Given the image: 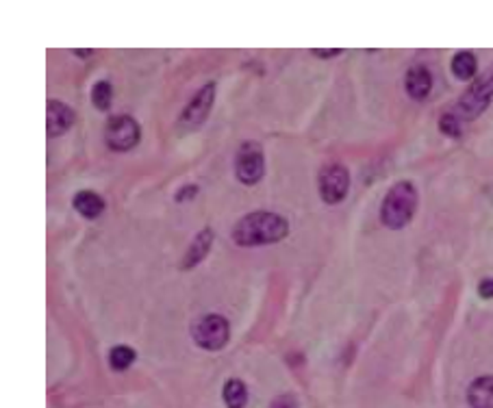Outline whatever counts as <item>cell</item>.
Masks as SVG:
<instances>
[{"instance_id":"5b68a950","label":"cell","mask_w":493,"mask_h":408,"mask_svg":"<svg viewBox=\"0 0 493 408\" xmlns=\"http://www.w3.org/2000/svg\"><path fill=\"white\" fill-rule=\"evenodd\" d=\"M140 122L126 113L114 115L105 126V142L111 150H115V153H129V150H133L135 146L140 144Z\"/></svg>"},{"instance_id":"9c48e42d","label":"cell","mask_w":493,"mask_h":408,"mask_svg":"<svg viewBox=\"0 0 493 408\" xmlns=\"http://www.w3.org/2000/svg\"><path fill=\"white\" fill-rule=\"evenodd\" d=\"M74 124V111L61 100H48L46 103V133L48 137H59L68 133Z\"/></svg>"},{"instance_id":"277c9868","label":"cell","mask_w":493,"mask_h":408,"mask_svg":"<svg viewBox=\"0 0 493 408\" xmlns=\"http://www.w3.org/2000/svg\"><path fill=\"white\" fill-rule=\"evenodd\" d=\"M235 176L242 185L252 187L266 176V157H263V146L259 142H243L235 157Z\"/></svg>"},{"instance_id":"52a82bcc","label":"cell","mask_w":493,"mask_h":408,"mask_svg":"<svg viewBox=\"0 0 493 408\" xmlns=\"http://www.w3.org/2000/svg\"><path fill=\"white\" fill-rule=\"evenodd\" d=\"M491 98H493V72L487 74L485 79H480L479 83L472 85V87L465 92L463 98L459 100V104H456L452 113H455L461 122H463V120H474L487 109V104L491 103Z\"/></svg>"},{"instance_id":"7c38bea8","label":"cell","mask_w":493,"mask_h":408,"mask_svg":"<svg viewBox=\"0 0 493 408\" xmlns=\"http://www.w3.org/2000/svg\"><path fill=\"white\" fill-rule=\"evenodd\" d=\"M72 206L76 213L83 215L85 220H98L105 213V200L103 196H98L96 191L83 189L72 198Z\"/></svg>"},{"instance_id":"d6986e66","label":"cell","mask_w":493,"mask_h":408,"mask_svg":"<svg viewBox=\"0 0 493 408\" xmlns=\"http://www.w3.org/2000/svg\"><path fill=\"white\" fill-rule=\"evenodd\" d=\"M269 408H298V400L292 393H283V396H278L276 400L269 404Z\"/></svg>"},{"instance_id":"4fadbf2b","label":"cell","mask_w":493,"mask_h":408,"mask_svg":"<svg viewBox=\"0 0 493 408\" xmlns=\"http://www.w3.org/2000/svg\"><path fill=\"white\" fill-rule=\"evenodd\" d=\"M467 404L472 408H493V376H480L467 389Z\"/></svg>"},{"instance_id":"30bf717a","label":"cell","mask_w":493,"mask_h":408,"mask_svg":"<svg viewBox=\"0 0 493 408\" xmlns=\"http://www.w3.org/2000/svg\"><path fill=\"white\" fill-rule=\"evenodd\" d=\"M404 89L413 100H426L433 89V74L424 65H413L404 77Z\"/></svg>"},{"instance_id":"3957f363","label":"cell","mask_w":493,"mask_h":408,"mask_svg":"<svg viewBox=\"0 0 493 408\" xmlns=\"http://www.w3.org/2000/svg\"><path fill=\"white\" fill-rule=\"evenodd\" d=\"M191 339L202 350L217 352L231 339V326H228L226 317L217 313L202 315L191 324Z\"/></svg>"},{"instance_id":"8992f818","label":"cell","mask_w":493,"mask_h":408,"mask_svg":"<svg viewBox=\"0 0 493 408\" xmlns=\"http://www.w3.org/2000/svg\"><path fill=\"white\" fill-rule=\"evenodd\" d=\"M319 198L327 204L344 203L350 189V172L342 163H328L318 174Z\"/></svg>"},{"instance_id":"603a6c76","label":"cell","mask_w":493,"mask_h":408,"mask_svg":"<svg viewBox=\"0 0 493 408\" xmlns=\"http://www.w3.org/2000/svg\"><path fill=\"white\" fill-rule=\"evenodd\" d=\"M72 53H74V54H79L81 59H88L89 54H91V50H72Z\"/></svg>"},{"instance_id":"e0dca14e","label":"cell","mask_w":493,"mask_h":408,"mask_svg":"<svg viewBox=\"0 0 493 408\" xmlns=\"http://www.w3.org/2000/svg\"><path fill=\"white\" fill-rule=\"evenodd\" d=\"M111 100H114V87H111V83L109 80H98L91 87V104L98 111H109Z\"/></svg>"},{"instance_id":"5bb4252c","label":"cell","mask_w":493,"mask_h":408,"mask_svg":"<svg viewBox=\"0 0 493 408\" xmlns=\"http://www.w3.org/2000/svg\"><path fill=\"white\" fill-rule=\"evenodd\" d=\"M452 74L461 80H470L476 77V70H479V62H476V54L470 50H461L452 57Z\"/></svg>"},{"instance_id":"ba28073f","label":"cell","mask_w":493,"mask_h":408,"mask_svg":"<svg viewBox=\"0 0 493 408\" xmlns=\"http://www.w3.org/2000/svg\"><path fill=\"white\" fill-rule=\"evenodd\" d=\"M213 100H216V83L202 85V87L194 94V98L190 100V104L183 109L179 118L181 133H190V130H196L198 126L205 124V120L209 118L211 113Z\"/></svg>"},{"instance_id":"2e32d148","label":"cell","mask_w":493,"mask_h":408,"mask_svg":"<svg viewBox=\"0 0 493 408\" xmlns=\"http://www.w3.org/2000/svg\"><path fill=\"white\" fill-rule=\"evenodd\" d=\"M135 359H137L135 350L129 346H115V347H111V352H109V365H111V370H115V371L129 370V367L135 362Z\"/></svg>"},{"instance_id":"ffe728a7","label":"cell","mask_w":493,"mask_h":408,"mask_svg":"<svg viewBox=\"0 0 493 408\" xmlns=\"http://www.w3.org/2000/svg\"><path fill=\"white\" fill-rule=\"evenodd\" d=\"M479 296L482 300H493V279H482L479 283Z\"/></svg>"},{"instance_id":"6da1fadb","label":"cell","mask_w":493,"mask_h":408,"mask_svg":"<svg viewBox=\"0 0 493 408\" xmlns=\"http://www.w3.org/2000/svg\"><path fill=\"white\" fill-rule=\"evenodd\" d=\"M289 235V221L272 211H252L237 221L233 229V241L240 248H259L283 241Z\"/></svg>"},{"instance_id":"44dd1931","label":"cell","mask_w":493,"mask_h":408,"mask_svg":"<svg viewBox=\"0 0 493 408\" xmlns=\"http://www.w3.org/2000/svg\"><path fill=\"white\" fill-rule=\"evenodd\" d=\"M196 194H198L196 185H187V187H183V189L176 191V198L174 200H176V203H183V200H191Z\"/></svg>"},{"instance_id":"7402d4cb","label":"cell","mask_w":493,"mask_h":408,"mask_svg":"<svg viewBox=\"0 0 493 408\" xmlns=\"http://www.w3.org/2000/svg\"><path fill=\"white\" fill-rule=\"evenodd\" d=\"M311 54H315V57H319V59H330V57H337V54H342V48H333V50L313 48Z\"/></svg>"},{"instance_id":"7a4b0ae2","label":"cell","mask_w":493,"mask_h":408,"mask_svg":"<svg viewBox=\"0 0 493 408\" xmlns=\"http://www.w3.org/2000/svg\"><path fill=\"white\" fill-rule=\"evenodd\" d=\"M418 209V189L411 180H400L387 191L380 204V221L391 230H400L413 220Z\"/></svg>"},{"instance_id":"8fae6325","label":"cell","mask_w":493,"mask_h":408,"mask_svg":"<svg viewBox=\"0 0 493 408\" xmlns=\"http://www.w3.org/2000/svg\"><path fill=\"white\" fill-rule=\"evenodd\" d=\"M213 244V229H202L200 233L194 237V241L190 244V248H187L185 256H183L181 261V270H191V267H196L198 263H202V261L207 259V254H209Z\"/></svg>"},{"instance_id":"ac0fdd59","label":"cell","mask_w":493,"mask_h":408,"mask_svg":"<svg viewBox=\"0 0 493 408\" xmlns=\"http://www.w3.org/2000/svg\"><path fill=\"white\" fill-rule=\"evenodd\" d=\"M439 130L444 135H448V137H461V133H463V129H461V120L456 118L455 113L441 115Z\"/></svg>"},{"instance_id":"9a60e30c","label":"cell","mask_w":493,"mask_h":408,"mask_svg":"<svg viewBox=\"0 0 493 408\" xmlns=\"http://www.w3.org/2000/svg\"><path fill=\"white\" fill-rule=\"evenodd\" d=\"M222 397H225L226 408H243L248 402V389L240 378H228L222 389Z\"/></svg>"}]
</instances>
